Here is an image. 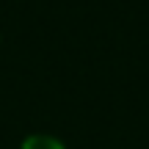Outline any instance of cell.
<instances>
[{
	"label": "cell",
	"mask_w": 149,
	"mask_h": 149,
	"mask_svg": "<svg viewBox=\"0 0 149 149\" xmlns=\"http://www.w3.org/2000/svg\"><path fill=\"white\" fill-rule=\"evenodd\" d=\"M22 149H66V146L53 135H28L22 141Z\"/></svg>",
	"instance_id": "6da1fadb"
}]
</instances>
